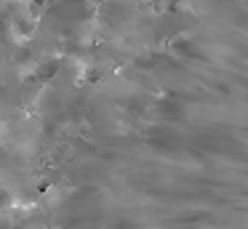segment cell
I'll list each match as a JSON object with an SVG mask.
<instances>
[{
  "label": "cell",
  "mask_w": 248,
  "mask_h": 229,
  "mask_svg": "<svg viewBox=\"0 0 248 229\" xmlns=\"http://www.w3.org/2000/svg\"><path fill=\"white\" fill-rule=\"evenodd\" d=\"M30 3H32V5H43L46 0H30Z\"/></svg>",
  "instance_id": "1"
}]
</instances>
